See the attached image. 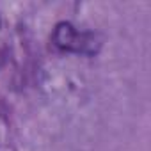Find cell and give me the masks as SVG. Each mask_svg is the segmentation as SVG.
Instances as JSON below:
<instances>
[{"label": "cell", "instance_id": "6da1fadb", "mask_svg": "<svg viewBox=\"0 0 151 151\" xmlns=\"http://www.w3.org/2000/svg\"><path fill=\"white\" fill-rule=\"evenodd\" d=\"M53 39L64 50H78L80 52L84 48V45H87L86 39H84V36L80 32H77V30H75L71 25H68V23H62V25L57 27Z\"/></svg>", "mask_w": 151, "mask_h": 151}]
</instances>
